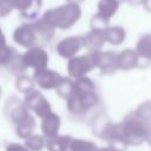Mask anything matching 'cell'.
<instances>
[{"label": "cell", "instance_id": "13", "mask_svg": "<svg viewBox=\"0 0 151 151\" xmlns=\"http://www.w3.org/2000/svg\"><path fill=\"white\" fill-rule=\"evenodd\" d=\"M118 6H119L118 0H100L98 2V13L109 19L118 9Z\"/></svg>", "mask_w": 151, "mask_h": 151}, {"label": "cell", "instance_id": "21", "mask_svg": "<svg viewBox=\"0 0 151 151\" xmlns=\"http://www.w3.org/2000/svg\"><path fill=\"white\" fill-rule=\"evenodd\" d=\"M0 96H1V88H0Z\"/></svg>", "mask_w": 151, "mask_h": 151}, {"label": "cell", "instance_id": "16", "mask_svg": "<svg viewBox=\"0 0 151 151\" xmlns=\"http://www.w3.org/2000/svg\"><path fill=\"white\" fill-rule=\"evenodd\" d=\"M17 88L20 91V92H24V93H27L29 91L33 90V83L31 79H28L27 77L25 76H19L18 80H17Z\"/></svg>", "mask_w": 151, "mask_h": 151}, {"label": "cell", "instance_id": "2", "mask_svg": "<svg viewBox=\"0 0 151 151\" xmlns=\"http://www.w3.org/2000/svg\"><path fill=\"white\" fill-rule=\"evenodd\" d=\"M13 40L22 47H34L40 42L38 31L34 26V22H26L17 27L13 33Z\"/></svg>", "mask_w": 151, "mask_h": 151}, {"label": "cell", "instance_id": "6", "mask_svg": "<svg viewBox=\"0 0 151 151\" xmlns=\"http://www.w3.org/2000/svg\"><path fill=\"white\" fill-rule=\"evenodd\" d=\"M61 78L63 77L58 72H54L47 68L34 70V73H33V81L45 90L55 88Z\"/></svg>", "mask_w": 151, "mask_h": 151}, {"label": "cell", "instance_id": "1", "mask_svg": "<svg viewBox=\"0 0 151 151\" xmlns=\"http://www.w3.org/2000/svg\"><path fill=\"white\" fill-rule=\"evenodd\" d=\"M80 14H81V9L79 7V4L67 2L59 7H54L45 11L41 18L45 19L48 24H51L54 28L68 29L78 21Z\"/></svg>", "mask_w": 151, "mask_h": 151}, {"label": "cell", "instance_id": "14", "mask_svg": "<svg viewBox=\"0 0 151 151\" xmlns=\"http://www.w3.org/2000/svg\"><path fill=\"white\" fill-rule=\"evenodd\" d=\"M55 90H57L58 94H59L61 98L67 99V98H68V96L72 93L73 84L71 83V79H70V78H64V77H63V78L60 79L59 84L57 85Z\"/></svg>", "mask_w": 151, "mask_h": 151}, {"label": "cell", "instance_id": "9", "mask_svg": "<svg viewBox=\"0 0 151 151\" xmlns=\"http://www.w3.org/2000/svg\"><path fill=\"white\" fill-rule=\"evenodd\" d=\"M60 127V118L58 114L50 112L48 114H46L45 117H42V122H41V131L42 134L47 138H52L54 136L58 134Z\"/></svg>", "mask_w": 151, "mask_h": 151}, {"label": "cell", "instance_id": "10", "mask_svg": "<svg viewBox=\"0 0 151 151\" xmlns=\"http://www.w3.org/2000/svg\"><path fill=\"white\" fill-rule=\"evenodd\" d=\"M72 138L71 136H54L52 138H47L46 147L48 151H68L71 147Z\"/></svg>", "mask_w": 151, "mask_h": 151}, {"label": "cell", "instance_id": "17", "mask_svg": "<svg viewBox=\"0 0 151 151\" xmlns=\"http://www.w3.org/2000/svg\"><path fill=\"white\" fill-rule=\"evenodd\" d=\"M12 8L8 6V4L5 0H0V18H4L11 13Z\"/></svg>", "mask_w": 151, "mask_h": 151}, {"label": "cell", "instance_id": "5", "mask_svg": "<svg viewBox=\"0 0 151 151\" xmlns=\"http://www.w3.org/2000/svg\"><path fill=\"white\" fill-rule=\"evenodd\" d=\"M22 61L26 68L32 67L34 70H41V68H46L48 64V55L45 52V50L38 46H34L28 48L22 54Z\"/></svg>", "mask_w": 151, "mask_h": 151}, {"label": "cell", "instance_id": "20", "mask_svg": "<svg viewBox=\"0 0 151 151\" xmlns=\"http://www.w3.org/2000/svg\"><path fill=\"white\" fill-rule=\"evenodd\" d=\"M67 2H72V4H80V2H83L84 0H66Z\"/></svg>", "mask_w": 151, "mask_h": 151}, {"label": "cell", "instance_id": "3", "mask_svg": "<svg viewBox=\"0 0 151 151\" xmlns=\"http://www.w3.org/2000/svg\"><path fill=\"white\" fill-rule=\"evenodd\" d=\"M12 9H17L20 12V17L28 21L35 20L40 8L42 0H5Z\"/></svg>", "mask_w": 151, "mask_h": 151}, {"label": "cell", "instance_id": "18", "mask_svg": "<svg viewBox=\"0 0 151 151\" xmlns=\"http://www.w3.org/2000/svg\"><path fill=\"white\" fill-rule=\"evenodd\" d=\"M29 149L24 146V145H20V144H9L7 147H6V151H28Z\"/></svg>", "mask_w": 151, "mask_h": 151}, {"label": "cell", "instance_id": "11", "mask_svg": "<svg viewBox=\"0 0 151 151\" xmlns=\"http://www.w3.org/2000/svg\"><path fill=\"white\" fill-rule=\"evenodd\" d=\"M18 54L19 53L12 46H8L6 44L0 45V66L9 68V66L13 64Z\"/></svg>", "mask_w": 151, "mask_h": 151}, {"label": "cell", "instance_id": "12", "mask_svg": "<svg viewBox=\"0 0 151 151\" xmlns=\"http://www.w3.org/2000/svg\"><path fill=\"white\" fill-rule=\"evenodd\" d=\"M34 129H35V120L31 114H28L24 120L17 124V134L20 138L26 139L33 133Z\"/></svg>", "mask_w": 151, "mask_h": 151}, {"label": "cell", "instance_id": "7", "mask_svg": "<svg viewBox=\"0 0 151 151\" xmlns=\"http://www.w3.org/2000/svg\"><path fill=\"white\" fill-rule=\"evenodd\" d=\"M84 45V38L81 37H67L60 40L57 45V52L63 58L71 59Z\"/></svg>", "mask_w": 151, "mask_h": 151}, {"label": "cell", "instance_id": "4", "mask_svg": "<svg viewBox=\"0 0 151 151\" xmlns=\"http://www.w3.org/2000/svg\"><path fill=\"white\" fill-rule=\"evenodd\" d=\"M25 105H26V107L31 109L38 117H41V118L51 112L50 103L45 99L42 93L37 90H32L26 93Z\"/></svg>", "mask_w": 151, "mask_h": 151}, {"label": "cell", "instance_id": "15", "mask_svg": "<svg viewBox=\"0 0 151 151\" xmlns=\"http://www.w3.org/2000/svg\"><path fill=\"white\" fill-rule=\"evenodd\" d=\"M26 146L31 151H41L44 147V139L41 136L38 134H31L26 138Z\"/></svg>", "mask_w": 151, "mask_h": 151}, {"label": "cell", "instance_id": "19", "mask_svg": "<svg viewBox=\"0 0 151 151\" xmlns=\"http://www.w3.org/2000/svg\"><path fill=\"white\" fill-rule=\"evenodd\" d=\"M2 44H6V38H5V34L0 27V45H2Z\"/></svg>", "mask_w": 151, "mask_h": 151}, {"label": "cell", "instance_id": "8", "mask_svg": "<svg viewBox=\"0 0 151 151\" xmlns=\"http://www.w3.org/2000/svg\"><path fill=\"white\" fill-rule=\"evenodd\" d=\"M90 55H81L78 58H71L67 63V72L71 77L79 78L90 68Z\"/></svg>", "mask_w": 151, "mask_h": 151}, {"label": "cell", "instance_id": "22", "mask_svg": "<svg viewBox=\"0 0 151 151\" xmlns=\"http://www.w3.org/2000/svg\"><path fill=\"white\" fill-rule=\"evenodd\" d=\"M118 1H120V0H118Z\"/></svg>", "mask_w": 151, "mask_h": 151}]
</instances>
